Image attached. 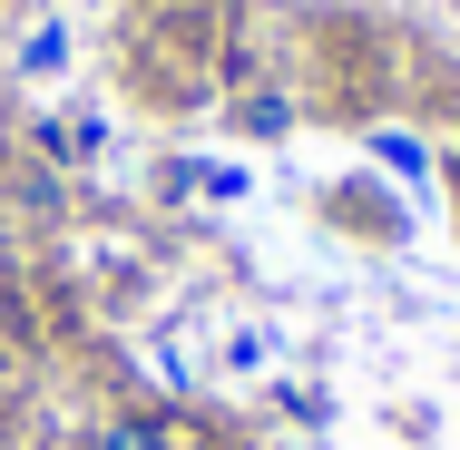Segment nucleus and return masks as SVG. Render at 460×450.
I'll return each instance as SVG.
<instances>
[{
  "instance_id": "obj_1",
  "label": "nucleus",
  "mask_w": 460,
  "mask_h": 450,
  "mask_svg": "<svg viewBox=\"0 0 460 450\" xmlns=\"http://www.w3.org/2000/svg\"><path fill=\"white\" fill-rule=\"evenodd\" d=\"M89 450H177V421L167 411H108Z\"/></svg>"
},
{
  "instance_id": "obj_2",
  "label": "nucleus",
  "mask_w": 460,
  "mask_h": 450,
  "mask_svg": "<svg viewBox=\"0 0 460 450\" xmlns=\"http://www.w3.org/2000/svg\"><path fill=\"white\" fill-rule=\"evenodd\" d=\"M20 69H30V79H59V69H69V20H30Z\"/></svg>"
},
{
  "instance_id": "obj_3",
  "label": "nucleus",
  "mask_w": 460,
  "mask_h": 450,
  "mask_svg": "<svg viewBox=\"0 0 460 450\" xmlns=\"http://www.w3.org/2000/svg\"><path fill=\"white\" fill-rule=\"evenodd\" d=\"M372 157H382L402 186H431V147H421L411 128H382V137H372Z\"/></svg>"
},
{
  "instance_id": "obj_4",
  "label": "nucleus",
  "mask_w": 460,
  "mask_h": 450,
  "mask_svg": "<svg viewBox=\"0 0 460 450\" xmlns=\"http://www.w3.org/2000/svg\"><path fill=\"white\" fill-rule=\"evenodd\" d=\"M284 118H294V108H284V98H245V108H235V128H255V137H275Z\"/></svg>"
}]
</instances>
